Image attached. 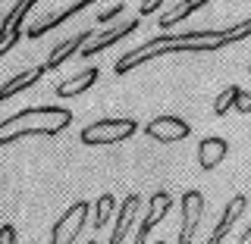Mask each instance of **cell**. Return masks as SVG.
<instances>
[{"label":"cell","instance_id":"obj_7","mask_svg":"<svg viewBox=\"0 0 251 244\" xmlns=\"http://www.w3.org/2000/svg\"><path fill=\"white\" fill-rule=\"evenodd\" d=\"M145 135L154 138V141H163V144H173V141H185L192 135V125L185 119H179V116L163 113V116H154V119L145 125Z\"/></svg>","mask_w":251,"mask_h":244},{"label":"cell","instance_id":"obj_20","mask_svg":"<svg viewBox=\"0 0 251 244\" xmlns=\"http://www.w3.org/2000/svg\"><path fill=\"white\" fill-rule=\"evenodd\" d=\"M120 13H126V3H113V6H107V10H100V13H98V25H104V22L116 19Z\"/></svg>","mask_w":251,"mask_h":244},{"label":"cell","instance_id":"obj_2","mask_svg":"<svg viewBox=\"0 0 251 244\" xmlns=\"http://www.w3.org/2000/svg\"><path fill=\"white\" fill-rule=\"evenodd\" d=\"M73 125V113L63 107H22L0 119V147L22 138H53Z\"/></svg>","mask_w":251,"mask_h":244},{"label":"cell","instance_id":"obj_15","mask_svg":"<svg viewBox=\"0 0 251 244\" xmlns=\"http://www.w3.org/2000/svg\"><path fill=\"white\" fill-rule=\"evenodd\" d=\"M226 154H229V144H226V138H201L198 144V163L201 169H217L220 163L226 160Z\"/></svg>","mask_w":251,"mask_h":244},{"label":"cell","instance_id":"obj_17","mask_svg":"<svg viewBox=\"0 0 251 244\" xmlns=\"http://www.w3.org/2000/svg\"><path fill=\"white\" fill-rule=\"evenodd\" d=\"M207 6V0H192V3H179V6H173V13H167V16H160V28L167 31V28H173L176 22H182V19H188L192 13H198V10H204Z\"/></svg>","mask_w":251,"mask_h":244},{"label":"cell","instance_id":"obj_16","mask_svg":"<svg viewBox=\"0 0 251 244\" xmlns=\"http://www.w3.org/2000/svg\"><path fill=\"white\" fill-rule=\"evenodd\" d=\"M88 210H91V203H88V200H75L73 207H69L66 213H63V216L57 219V222L50 225V241H47V244H60V238L66 235V229H69V225H73V222H75V219L82 216V213H88Z\"/></svg>","mask_w":251,"mask_h":244},{"label":"cell","instance_id":"obj_5","mask_svg":"<svg viewBox=\"0 0 251 244\" xmlns=\"http://www.w3.org/2000/svg\"><path fill=\"white\" fill-rule=\"evenodd\" d=\"M179 207H182V225H179L176 244H192L195 235H198L201 216H204V198H201V191H185L182 198H179Z\"/></svg>","mask_w":251,"mask_h":244},{"label":"cell","instance_id":"obj_9","mask_svg":"<svg viewBox=\"0 0 251 244\" xmlns=\"http://www.w3.org/2000/svg\"><path fill=\"white\" fill-rule=\"evenodd\" d=\"M138 28V19H123L120 25H113V28H107V31H100V38H94V41H88L82 47V57H98L100 50H107V47H113V44H120L126 35H132V31Z\"/></svg>","mask_w":251,"mask_h":244},{"label":"cell","instance_id":"obj_21","mask_svg":"<svg viewBox=\"0 0 251 244\" xmlns=\"http://www.w3.org/2000/svg\"><path fill=\"white\" fill-rule=\"evenodd\" d=\"M232 110H235V113H248V116H251V94H248L245 88L239 91V97H235V104H232Z\"/></svg>","mask_w":251,"mask_h":244},{"label":"cell","instance_id":"obj_1","mask_svg":"<svg viewBox=\"0 0 251 244\" xmlns=\"http://www.w3.org/2000/svg\"><path fill=\"white\" fill-rule=\"evenodd\" d=\"M251 38V16L242 22H235L229 28H207V31H176V35H157L151 41H145L141 47L129 50L126 57H120L113 63V72L126 75L132 69H138L141 63H151L157 57H182V53H192V57H204V53H214L226 44H239Z\"/></svg>","mask_w":251,"mask_h":244},{"label":"cell","instance_id":"obj_14","mask_svg":"<svg viewBox=\"0 0 251 244\" xmlns=\"http://www.w3.org/2000/svg\"><path fill=\"white\" fill-rule=\"evenodd\" d=\"M98 75H100V69L88 66V69H82V72H75L73 78H66V82H57L53 85V94H57V97H75V94L88 91L91 85L98 82Z\"/></svg>","mask_w":251,"mask_h":244},{"label":"cell","instance_id":"obj_13","mask_svg":"<svg viewBox=\"0 0 251 244\" xmlns=\"http://www.w3.org/2000/svg\"><path fill=\"white\" fill-rule=\"evenodd\" d=\"M44 75H47L44 63H41V66H35V69H25V72H19V75H13L6 85H0V104L10 100V97H16V94H22V91H28L31 85H38Z\"/></svg>","mask_w":251,"mask_h":244},{"label":"cell","instance_id":"obj_24","mask_svg":"<svg viewBox=\"0 0 251 244\" xmlns=\"http://www.w3.org/2000/svg\"><path fill=\"white\" fill-rule=\"evenodd\" d=\"M154 244H163V241H154Z\"/></svg>","mask_w":251,"mask_h":244},{"label":"cell","instance_id":"obj_4","mask_svg":"<svg viewBox=\"0 0 251 244\" xmlns=\"http://www.w3.org/2000/svg\"><path fill=\"white\" fill-rule=\"evenodd\" d=\"M35 10V0H19V3L10 6V13L0 19V57H6V53L13 50L16 44H19L22 38V22H25V16Z\"/></svg>","mask_w":251,"mask_h":244},{"label":"cell","instance_id":"obj_11","mask_svg":"<svg viewBox=\"0 0 251 244\" xmlns=\"http://www.w3.org/2000/svg\"><path fill=\"white\" fill-rule=\"evenodd\" d=\"M138 207H141V198H138V194H126L123 203H120V210H116L113 235H110V241H107V244H123L126 238H129V232H132V222H135Z\"/></svg>","mask_w":251,"mask_h":244},{"label":"cell","instance_id":"obj_22","mask_svg":"<svg viewBox=\"0 0 251 244\" xmlns=\"http://www.w3.org/2000/svg\"><path fill=\"white\" fill-rule=\"evenodd\" d=\"M0 244H16V225H10V222L0 225Z\"/></svg>","mask_w":251,"mask_h":244},{"label":"cell","instance_id":"obj_3","mask_svg":"<svg viewBox=\"0 0 251 244\" xmlns=\"http://www.w3.org/2000/svg\"><path fill=\"white\" fill-rule=\"evenodd\" d=\"M138 132L135 119H98L91 125H85L78 132V141L85 147H98V144H120V141L132 138Z\"/></svg>","mask_w":251,"mask_h":244},{"label":"cell","instance_id":"obj_25","mask_svg":"<svg viewBox=\"0 0 251 244\" xmlns=\"http://www.w3.org/2000/svg\"><path fill=\"white\" fill-rule=\"evenodd\" d=\"M248 72H251V66H248Z\"/></svg>","mask_w":251,"mask_h":244},{"label":"cell","instance_id":"obj_18","mask_svg":"<svg viewBox=\"0 0 251 244\" xmlns=\"http://www.w3.org/2000/svg\"><path fill=\"white\" fill-rule=\"evenodd\" d=\"M116 213V200H113V194H100L98 200H94V229H104V225L113 219Z\"/></svg>","mask_w":251,"mask_h":244},{"label":"cell","instance_id":"obj_12","mask_svg":"<svg viewBox=\"0 0 251 244\" xmlns=\"http://www.w3.org/2000/svg\"><path fill=\"white\" fill-rule=\"evenodd\" d=\"M88 0H78V3H69V6H63V10L57 13V16H50V19H44V22H38V25H31V28H25L22 31V38H41V35H47V31H53V28H60L66 19H73V16H78L82 10H88Z\"/></svg>","mask_w":251,"mask_h":244},{"label":"cell","instance_id":"obj_10","mask_svg":"<svg viewBox=\"0 0 251 244\" xmlns=\"http://www.w3.org/2000/svg\"><path fill=\"white\" fill-rule=\"evenodd\" d=\"M91 38H94V31H91V28H85V31H78L75 38H66V41H60V44L53 47L50 53H47V60H44V69H47V72H53V69H60L63 63H66L69 57H75V53L82 50V47L88 44Z\"/></svg>","mask_w":251,"mask_h":244},{"label":"cell","instance_id":"obj_19","mask_svg":"<svg viewBox=\"0 0 251 244\" xmlns=\"http://www.w3.org/2000/svg\"><path fill=\"white\" fill-rule=\"evenodd\" d=\"M239 85H226L223 91H220V97L214 100V116H226L232 110V104H235V97H239Z\"/></svg>","mask_w":251,"mask_h":244},{"label":"cell","instance_id":"obj_6","mask_svg":"<svg viewBox=\"0 0 251 244\" xmlns=\"http://www.w3.org/2000/svg\"><path fill=\"white\" fill-rule=\"evenodd\" d=\"M173 210V194L170 191H154L151 194V210H148V216L141 219V225H138V232L132 235V244H148V238H151V232L157 229V225L167 219V213Z\"/></svg>","mask_w":251,"mask_h":244},{"label":"cell","instance_id":"obj_23","mask_svg":"<svg viewBox=\"0 0 251 244\" xmlns=\"http://www.w3.org/2000/svg\"><path fill=\"white\" fill-rule=\"evenodd\" d=\"M160 6H163L160 0H154V3H141V6H138V13H141V16H151V13L160 10Z\"/></svg>","mask_w":251,"mask_h":244},{"label":"cell","instance_id":"obj_8","mask_svg":"<svg viewBox=\"0 0 251 244\" xmlns=\"http://www.w3.org/2000/svg\"><path fill=\"white\" fill-rule=\"evenodd\" d=\"M245 210H248V198H245V194H235V198L223 207V216H220V222L214 225V232H210L207 244H223L226 235L232 232V225L242 219V213H245Z\"/></svg>","mask_w":251,"mask_h":244}]
</instances>
